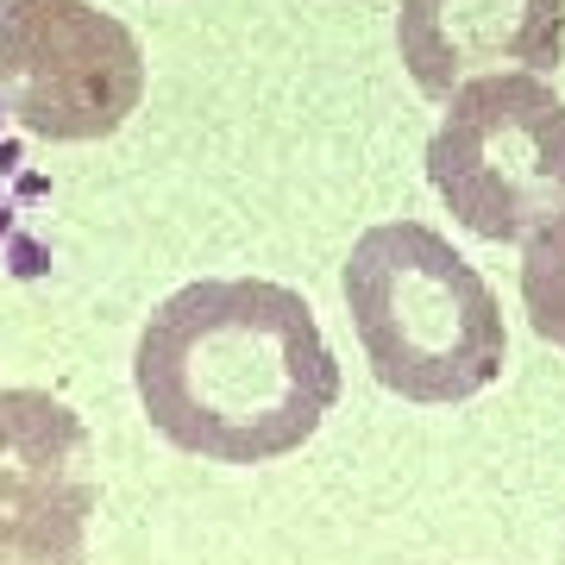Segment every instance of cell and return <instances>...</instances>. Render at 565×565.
Masks as SVG:
<instances>
[{
  "label": "cell",
  "mask_w": 565,
  "mask_h": 565,
  "mask_svg": "<svg viewBox=\"0 0 565 565\" xmlns=\"http://www.w3.org/2000/svg\"><path fill=\"white\" fill-rule=\"evenodd\" d=\"M522 302L546 345L565 352V221L541 226L522 252Z\"/></svg>",
  "instance_id": "cell-7"
},
{
  "label": "cell",
  "mask_w": 565,
  "mask_h": 565,
  "mask_svg": "<svg viewBox=\"0 0 565 565\" xmlns=\"http://www.w3.org/2000/svg\"><path fill=\"white\" fill-rule=\"evenodd\" d=\"M145 422L189 459L270 465L340 403L315 308L264 277H207L151 308L132 352Z\"/></svg>",
  "instance_id": "cell-1"
},
{
  "label": "cell",
  "mask_w": 565,
  "mask_h": 565,
  "mask_svg": "<svg viewBox=\"0 0 565 565\" xmlns=\"http://www.w3.org/2000/svg\"><path fill=\"white\" fill-rule=\"evenodd\" d=\"M145 102V51L88 0H0V107L51 145L120 132Z\"/></svg>",
  "instance_id": "cell-4"
},
{
  "label": "cell",
  "mask_w": 565,
  "mask_h": 565,
  "mask_svg": "<svg viewBox=\"0 0 565 565\" xmlns=\"http://www.w3.org/2000/svg\"><path fill=\"white\" fill-rule=\"evenodd\" d=\"M345 308L371 377L403 403H471L503 377V308L490 282L422 221H384L352 245Z\"/></svg>",
  "instance_id": "cell-2"
},
{
  "label": "cell",
  "mask_w": 565,
  "mask_h": 565,
  "mask_svg": "<svg viewBox=\"0 0 565 565\" xmlns=\"http://www.w3.org/2000/svg\"><path fill=\"white\" fill-rule=\"evenodd\" d=\"M427 182L490 245H527L565 221V102L527 70L471 76L446 95Z\"/></svg>",
  "instance_id": "cell-3"
},
{
  "label": "cell",
  "mask_w": 565,
  "mask_h": 565,
  "mask_svg": "<svg viewBox=\"0 0 565 565\" xmlns=\"http://www.w3.org/2000/svg\"><path fill=\"white\" fill-rule=\"evenodd\" d=\"M95 440L51 390H0V565H88Z\"/></svg>",
  "instance_id": "cell-5"
},
{
  "label": "cell",
  "mask_w": 565,
  "mask_h": 565,
  "mask_svg": "<svg viewBox=\"0 0 565 565\" xmlns=\"http://www.w3.org/2000/svg\"><path fill=\"white\" fill-rule=\"evenodd\" d=\"M396 51L434 102L471 76H497L503 63L546 76L565 57V0H403Z\"/></svg>",
  "instance_id": "cell-6"
}]
</instances>
